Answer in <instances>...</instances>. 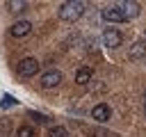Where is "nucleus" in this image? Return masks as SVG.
Listing matches in <instances>:
<instances>
[{"label": "nucleus", "mask_w": 146, "mask_h": 137, "mask_svg": "<svg viewBox=\"0 0 146 137\" xmlns=\"http://www.w3.org/2000/svg\"><path fill=\"white\" fill-rule=\"evenodd\" d=\"M84 9H87V5L82 0H68V2H64L59 7V18L66 21V23H73L84 14Z\"/></svg>", "instance_id": "1"}, {"label": "nucleus", "mask_w": 146, "mask_h": 137, "mask_svg": "<svg viewBox=\"0 0 146 137\" xmlns=\"http://www.w3.org/2000/svg\"><path fill=\"white\" fill-rule=\"evenodd\" d=\"M39 66H41V64H39L34 57H25V59L18 62V73H21L23 78H32V75H36Z\"/></svg>", "instance_id": "2"}, {"label": "nucleus", "mask_w": 146, "mask_h": 137, "mask_svg": "<svg viewBox=\"0 0 146 137\" xmlns=\"http://www.w3.org/2000/svg\"><path fill=\"white\" fill-rule=\"evenodd\" d=\"M59 82H62V73H59L57 68H50V71H46V73L41 75V80H39V84H41L43 89H55Z\"/></svg>", "instance_id": "3"}, {"label": "nucleus", "mask_w": 146, "mask_h": 137, "mask_svg": "<svg viewBox=\"0 0 146 137\" xmlns=\"http://www.w3.org/2000/svg\"><path fill=\"white\" fill-rule=\"evenodd\" d=\"M110 116H112V110H110L107 103H98V105L91 107V119H94V121L105 123V121H110Z\"/></svg>", "instance_id": "4"}, {"label": "nucleus", "mask_w": 146, "mask_h": 137, "mask_svg": "<svg viewBox=\"0 0 146 137\" xmlns=\"http://www.w3.org/2000/svg\"><path fill=\"white\" fill-rule=\"evenodd\" d=\"M32 32V23L30 21H16L11 27H9V34L14 37V39H23V37H27Z\"/></svg>", "instance_id": "5"}, {"label": "nucleus", "mask_w": 146, "mask_h": 137, "mask_svg": "<svg viewBox=\"0 0 146 137\" xmlns=\"http://www.w3.org/2000/svg\"><path fill=\"white\" fill-rule=\"evenodd\" d=\"M103 41H105V46H107V48H119V46H121V41H123V37H121V32H119V30L107 27V30L103 32Z\"/></svg>", "instance_id": "6"}, {"label": "nucleus", "mask_w": 146, "mask_h": 137, "mask_svg": "<svg viewBox=\"0 0 146 137\" xmlns=\"http://www.w3.org/2000/svg\"><path fill=\"white\" fill-rule=\"evenodd\" d=\"M100 14H103V18H105L107 23H123V21H125L123 14H121V9H119L116 5H107Z\"/></svg>", "instance_id": "7"}, {"label": "nucleus", "mask_w": 146, "mask_h": 137, "mask_svg": "<svg viewBox=\"0 0 146 137\" xmlns=\"http://www.w3.org/2000/svg\"><path fill=\"white\" fill-rule=\"evenodd\" d=\"M116 7L121 9V14H123V18H125V21H130V18L139 16V11H141V9H139V5H137V2H132V0H130V2H119Z\"/></svg>", "instance_id": "8"}, {"label": "nucleus", "mask_w": 146, "mask_h": 137, "mask_svg": "<svg viewBox=\"0 0 146 137\" xmlns=\"http://www.w3.org/2000/svg\"><path fill=\"white\" fill-rule=\"evenodd\" d=\"M130 59H146V41H135L128 50Z\"/></svg>", "instance_id": "9"}, {"label": "nucleus", "mask_w": 146, "mask_h": 137, "mask_svg": "<svg viewBox=\"0 0 146 137\" xmlns=\"http://www.w3.org/2000/svg\"><path fill=\"white\" fill-rule=\"evenodd\" d=\"M75 82H78V84H89V82H91V68H89V66L78 68V73H75Z\"/></svg>", "instance_id": "10"}, {"label": "nucleus", "mask_w": 146, "mask_h": 137, "mask_svg": "<svg viewBox=\"0 0 146 137\" xmlns=\"http://www.w3.org/2000/svg\"><path fill=\"white\" fill-rule=\"evenodd\" d=\"M48 137H68V130L64 126H52L48 130Z\"/></svg>", "instance_id": "11"}, {"label": "nucleus", "mask_w": 146, "mask_h": 137, "mask_svg": "<svg viewBox=\"0 0 146 137\" xmlns=\"http://www.w3.org/2000/svg\"><path fill=\"white\" fill-rule=\"evenodd\" d=\"M16 137H36V132H34L32 126H21V128L16 130Z\"/></svg>", "instance_id": "12"}, {"label": "nucleus", "mask_w": 146, "mask_h": 137, "mask_svg": "<svg viewBox=\"0 0 146 137\" xmlns=\"http://www.w3.org/2000/svg\"><path fill=\"white\" fill-rule=\"evenodd\" d=\"M7 7H9L11 11H23V9L27 7V2H25V0H9Z\"/></svg>", "instance_id": "13"}, {"label": "nucleus", "mask_w": 146, "mask_h": 137, "mask_svg": "<svg viewBox=\"0 0 146 137\" xmlns=\"http://www.w3.org/2000/svg\"><path fill=\"white\" fill-rule=\"evenodd\" d=\"M27 114H30V116H32L36 123H46V121H48V116H46V114H41V112H34V110H30Z\"/></svg>", "instance_id": "14"}, {"label": "nucleus", "mask_w": 146, "mask_h": 137, "mask_svg": "<svg viewBox=\"0 0 146 137\" xmlns=\"http://www.w3.org/2000/svg\"><path fill=\"white\" fill-rule=\"evenodd\" d=\"M11 105H16V100H14L9 94H5V96H2V107H11Z\"/></svg>", "instance_id": "15"}, {"label": "nucleus", "mask_w": 146, "mask_h": 137, "mask_svg": "<svg viewBox=\"0 0 146 137\" xmlns=\"http://www.w3.org/2000/svg\"><path fill=\"white\" fill-rule=\"evenodd\" d=\"M144 110H146V103H144Z\"/></svg>", "instance_id": "16"}, {"label": "nucleus", "mask_w": 146, "mask_h": 137, "mask_svg": "<svg viewBox=\"0 0 146 137\" xmlns=\"http://www.w3.org/2000/svg\"><path fill=\"white\" fill-rule=\"evenodd\" d=\"M144 41H146V39H144Z\"/></svg>", "instance_id": "17"}]
</instances>
